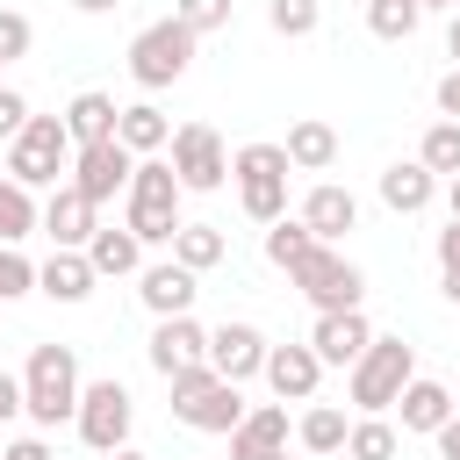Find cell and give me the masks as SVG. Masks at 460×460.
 <instances>
[{
  "instance_id": "6da1fadb",
  "label": "cell",
  "mask_w": 460,
  "mask_h": 460,
  "mask_svg": "<svg viewBox=\"0 0 460 460\" xmlns=\"http://www.w3.org/2000/svg\"><path fill=\"white\" fill-rule=\"evenodd\" d=\"M79 352L72 345H36L29 352V367H22V417L29 424H65L72 410H79Z\"/></svg>"
},
{
  "instance_id": "7a4b0ae2",
  "label": "cell",
  "mask_w": 460,
  "mask_h": 460,
  "mask_svg": "<svg viewBox=\"0 0 460 460\" xmlns=\"http://www.w3.org/2000/svg\"><path fill=\"white\" fill-rule=\"evenodd\" d=\"M165 381H172V417H180L187 431H216V438L237 431L244 395H237V381H223L208 359H201V367H180V374H165Z\"/></svg>"
},
{
  "instance_id": "3957f363",
  "label": "cell",
  "mask_w": 460,
  "mask_h": 460,
  "mask_svg": "<svg viewBox=\"0 0 460 460\" xmlns=\"http://www.w3.org/2000/svg\"><path fill=\"white\" fill-rule=\"evenodd\" d=\"M288 151L280 144H237L230 151V180H237V201L252 223H280L288 216Z\"/></svg>"
},
{
  "instance_id": "277c9868",
  "label": "cell",
  "mask_w": 460,
  "mask_h": 460,
  "mask_svg": "<svg viewBox=\"0 0 460 460\" xmlns=\"http://www.w3.org/2000/svg\"><path fill=\"white\" fill-rule=\"evenodd\" d=\"M180 180H172V165L165 158H137V172H129V230H137V244H172V230H180Z\"/></svg>"
},
{
  "instance_id": "5b68a950",
  "label": "cell",
  "mask_w": 460,
  "mask_h": 460,
  "mask_svg": "<svg viewBox=\"0 0 460 460\" xmlns=\"http://www.w3.org/2000/svg\"><path fill=\"white\" fill-rule=\"evenodd\" d=\"M194 43H201V36H194L180 14H165V22L137 29V43H129V79H137L144 93H158V86L187 79V65H194Z\"/></svg>"
},
{
  "instance_id": "8992f818",
  "label": "cell",
  "mask_w": 460,
  "mask_h": 460,
  "mask_svg": "<svg viewBox=\"0 0 460 460\" xmlns=\"http://www.w3.org/2000/svg\"><path fill=\"white\" fill-rule=\"evenodd\" d=\"M345 374H352V402H359L367 417H388L395 395H402V381L417 374V352H410L402 338H367V352H359Z\"/></svg>"
},
{
  "instance_id": "52a82bcc",
  "label": "cell",
  "mask_w": 460,
  "mask_h": 460,
  "mask_svg": "<svg viewBox=\"0 0 460 460\" xmlns=\"http://www.w3.org/2000/svg\"><path fill=\"white\" fill-rule=\"evenodd\" d=\"M72 165V137H65V115H29L22 137L7 144V180H22L29 194L36 187H58V172Z\"/></svg>"
},
{
  "instance_id": "ba28073f",
  "label": "cell",
  "mask_w": 460,
  "mask_h": 460,
  "mask_svg": "<svg viewBox=\"0 0 460 460\" xmlns=\"http://www.w3.org/2000/svg\"><path fill=\"white\" fill-rule=\"evenodd\" d=\"M288 280H295L316 309H359V295H367V273H359L345 252H331V244H309V252L288 266Z\"/></svg>"
},
{
  "instance_id": "9c48e42d",
  "label": "cell",
  "mask_w": 460,
  "mask_h": 460,
  "mask_svg": "<svg viewBox=\"0 0 460 460\" xmlns=\"http://www.w3.org/2000/svg\"><path fill=\"white\" fill-rule=\"evenodd\" d=\"M165 165H172V180L187 187V194H216L223 180H230V151H223V137L208 129V122H180L172 137H165Z\"/></svg>"
},
{
  "instance_id": "30bf717a",
  "label": "cell",
  "mask_w": 460,
  "mask_h": 460,
  "mask_svg": "<svg viewBox=\"0 0 460 460\" xmlns=\"http://www.w3.org/2000/svg\"><path fill=\"white\" fill-rule=\"evenodd\" d=\"M72 424H79V438H86L93 453H115V446H129L137 402H129V388L108 374V381H86V388H79V410H72Z\"/></svg>"
},
{
  "instance_id": "8fae6325",
  "label": "cell",
  "mask_w": 460,
  "mask_h": 460,
  "mask_svg": "<svg viewBox=\"0 0 460 460\" xmlns=\"http://www.w3.org/2000/svg\"><path fill=\"white\" fill-rule=\"evenodd\" d=\"M129 172H137V151H122L115 137H101V144H79L72 151V187L101 208V201H115V194H129Z\"/></svg>"
},
{
  "instance_id": "7c38bea8",
  "label": "cell",
  "mask_w": 460,
  "mask_h": 460,
  "mask_svg": "<svg viewBox=\"0 0 460 460\" xmlns=\"http://www.w3.org/2000/svg\"><path fill=\"white\" fill-rule=\"evenodd\" d=\"M36 230H43L58 252H86V237L101 230V208H93L72 180H58V187H50V201H43V216H36Z\"/></svg>"
},
{
  "instance_id": "4fadbf2b",
  "label": "cell",
  "mask_w": 460,
  "mask_h": 460,
  "mask_svg": "<svg viewBox=\"0 0 460 460\" xmlns=\"http://www.w3.org/2000/svg\"><path fill=\"white\" fill-rule=\"evenodd\" d=\"M208 367L244 388V381L266 367V331H259V323H216V331H208Z\"/></svg>"
},
{
  "instance_id": "5bb4252c",
  "label": "cell",
  "mask_w": 460,
  "mask_h": 460,
  "mask_svg": "<svg viewBox=\"0 0 460 460\" xmlns=\"http://www.w3.org/2000/svg\"><path fill=\"white\" fill-rule=\"evenodd\" d=\"M266 388L280 395V402H316V381H323V359L309 352V338L302 345H266Z\"/></svg>"
},
{
  "instance_id": "9a60e30c",
  "label": "cell",
  "mask_w": 460,
  "mask_h": 460,
  "mask_svg": "<svg viewBox=\"0 0 460 460\" xmlns=\"http://www.w3.org/2000/svg\"><path fill=\"white\" fill-rule=\"evenodd\" d=\"M367 338H374V323H367L359 309H316V331H309V352H316L323 367H352V359L367 352Z\"/></svg>"
},
{
  "instance_id": "2e32d148",
  "label": "cell",
  "mask_w": 460,
  "mask_h": 460,
  "mask_svg": "<svg viewBox=\"0 0 460 460\" xmlns=\"http://www.w3.org/2000/svg\"><path fill=\"white\" fill-rule=\"evenodd\" d=\"M194 280H201V273H187L180 259L137 266V295H144V309H151V316H187V309H194V295H201Z\"/></svg>"
},
{
  "instance_id": "e0dca14e",
  "label": "cell",
  "mask_w": 460,
  "mask_h": 460,
  "mask_svg": "<svg viewBox=\"0 0 460 460\" xmlns=\"http://www.w3.org/2000/svg\"><path fill=\"white\" fill-rule=\"evenodd\" d=\"M288 453V402H259L230 431V460H280Z\"/></svg>"
},
{
  "instance_id": "ac0fdd59",
  "label": "cell",
  "mask_w": 460,
  "mask_h": 460,
  "mask_svg": "<svg viewBox=\"0 0 460 460\" xmlns=\"http://www.w3.org/2000/svg\"><path fill=\"white\" fill-rule=\"evenodd\" d=\"M208 359V331L194 323V309L187 316H158V331H151V367L158 374H180V367H201Z\"/></svg>"
},
{
  "instance_id": "d6986e66",
  "label": "cell",
  "mask_w": 460,
  "mask_h": 460,
  "mask_svg": "<svg viewBox=\"0 0 460 460\" xmlns=\"http://www.w3.org/2000/svg\"><path fill=\"white\" fill-rule=\"evenodd\" d=\"M302 223H309V237H316V244H338V237L359 223V201H352V187H331V180H316V187L302 194Z\"/></svg>"
},
{
  "instance_id": "ffe728a7",
  "label": "cell",
  "mask_w": 460,
  "mask_h": 460,
  "mask_svg": "<svg viewBox=\"0 0 460 460\" xmlns=\"http://www.w3.org/2000/svg\"><path fill=\"white\" fill-rule=\"evenodd\" d=\"M431 194H438V172H431V165H417V158H395V165L381 172V201H388L395 216H424V208H431Z\"/></svg>"
},
{
  "instance_id": "44dd1931",
  "label": "cell",
  "mask_w": 460,
  "mask_h": 460,
  "mask_svg": "<svg viewBox=\"0 0 460 460\" xmlns=\"http://www.w3.org/2000/svg\"><path fill=\"white\" fill-rule=\"evenodd\" d=\"M93 266H86V252H58L50 244V259L36 266V295H50V302H86L93 295Z\"/></svg>"
},
{
  "instance_id": "7402d4cb",
  "label": "cell",
  "mask_w": 460,
  "mask_h": 460,
  "mask_svg": "<svg viewBox=\"0 0 460 460\" xmlns=\"http://www.w3.org/2000/svg\"><path fill=\"white\" fill-rule=\"evenodd\" d=\"M395 410H402V431H438V424L453 417V388H446V381L410 374V381H402V395H395Z\"/></svg>"
},
{
  "instance_id": "603a6c76",
  "label": "cell",
  "mask_w": 460,
  "mask_h": 460,
  "mask_svg": "<svg viewBox=\"0 0 460 460\" xmlns=\"http://www.w3.org/2000/svg\"><path fill=\"white\" fill-rule=\"evenodd\" d=\"M280 151H288V165H295V172H331V165H338V129H331V122H316V115H302V122L288 129V144H280Z\"/></svg>"
},
{
  "instance_id": "cb8c5ba5",
  "label": "cell",
  "mask_w": 460,
  "mask_h": 460,
  "mask_svg": "<svg viewBox=\"0 0 460 460\" xmlns=\"http://www.w3.org/2000/svg\"><path fill=\"white\" fill-rule=\"evenodd\" d=\"M165 137H172V122H165L151 101H129V108L115 115V144H122V151H137V158H158V151H165Z\"/></svg>"
},
{
  "instance_id": "d4e9b609",
  "label": "cell",
  "mask_w": 460,
  "mask_h": 460,
  "mask_svg": "<svg viewBox=\"0 0 460 460\" xmlns=\"http://www.w3.org/2000/svg\"><path fill=\"white\" fill-rule=\"evenodd\" d=\"M86 266H93V273H137V266H144L137 230H129V223H122V230H115V223H101V230L86 237Z\"/></svg>"
},
{
  "instance_id": "484cf974",
  "label": "cell",
  "mask_w": 460,
  "mask_h": 460,
  "mask_svg": "<svg viewBox=\"0 0 460 460\" xmlns=\"http://www.w3.org/2000/svg\"><path fill=\"white\" fill-rule=\"evenodd\" d=\"M115 93H79L72 108H65V137H72V151L79 144H101V137H115Z\"/></svg>"
},
{
  "instance_id": "4316f807",
  "label": "cell",
  "mask_w": 460,
  "mask_h": 460,
  "mask_svg": "<svg viewBox=\"0 0 460 460\" xmlns=\"http://www.w3.org/2000/svg\"><path fill=\"white\" fill-rule=\"evenodd\" d=\"M165 252H172L187 273H208V266H223V252H230V244H223V230H216V223H180Z\"/></svg>"
},
{
  "instance_id": "83f0119b",
  "label": "cell",
  "mask_w": 460,
  "mask_h": 460,
  "mask_svg": "<svg viewBox=\"0 0 460 460\" xmlns=\"http://www.w3.org/2000/svg\"><path fill=\"white\" fill-rule=\"evenodd\" d=\"M345 410L338 402H309L302 410V424H295V438H302V453H345Z\"/></svg>"
},
{
  "instance_id": "f1b7e54d",
  "label": "cell",
  "mask_w": 460,
  "mask_h": 460,
  "mask_svg": "<svg viewBox=\"0 0 460 460\" xmlns=\"http://www.w3.org/2000/svg\"><path fill=\"white\" fill-rule=\"evenodd\" d=\"M36 194L22 187V180H0V244H22L29 230H36Z\"/></svg>"
},
{
  "instance_id": "f546056e",
  "label": "cell",
  "mask_w": 460,
  "mask_h": 460,
  "mask_svg": "<svg viewBox=\"0 0 460 460\" xmlns=\"http://www.w3.org/2000/svg\"><path fill=\"white\" fill-rule=\"evenodd\" d=\"M417 22H424V7H417V0H367V29H374L381 43L417 36Z\"/></svg>"
},
{
  "instance_id": "4dcf8cb0",
  "label": "cell",
  "mask_w": 460,
  "mask_h": 460,
  "mask_svg": "<svg viewBox=\"0 0 460 460\" xmlns=\"http://www.w3.org/2000/svg\"><path fill=\"white\" fill-rule=\"evenodd\" d=\"M417 165H431L438 180H453L460 172V122H431L424 144H417Z\"/></svg>"
},
{
  "instance_id": "1f68e13d",
  "label": "cell",
  "mask_w": 460,
  "mask_h": 460,
  "mask_svg": "<svg viewBox=\"0 0 460 460\" xmlns=\"http://www.w3.org/2000/svg\"><path fill=\"white\" fill-rule=\"evenodd\" d=\"M309 244H316V237H309V223H302V216H280V223H266V259H273L280 273H288V266H295Z\"/></svg>"
},
{
  "instance_id": "d6a6232c",
  "label": "cell",
  "mask_w": 460,
  "mask_h": 460,
  "mask_svg": "<svg viewBox=\"0 0 460 460\" xmlns=\"http://www.w3.org/2000/svg\"><path fill=\"white\" fill-rule=\"evenodd\" d=\"M345 453H352V460H395V424H388V417H359V424L345 431Z\"/></svg>"
},
{
  "instance_id": "836d02e7",
  "label": "cell",
  "mask_w": 460,
  "mask_h": 460,
  "mask_svg": "<svg viewBox=\"0 0 460 460\" xmlns=\"http://www.w3.org/2000/svg\"><path fill=\"white\" fill-rule=\"evenodd\" d=\"M266 22H273V36H316L323 7L316 0H266Z\"/></svg>"
},
{
  "instance_id": "e575fe53",
  "label": "cell",
  "mask_w": 460,
  "mask_h": 460,
  "mask_svg": "<svg viewBox=\"0 0 460 460\" xmlns=\"http://www.w3.org/2000/svg\"><path fill=\"white\" fill-rule=\"evenodd\" d=\"M14 295H36V266L22 259V244H0V302Z\"/></svg>"
},
{
  "instance_id": "d590c367",
  "label": "cell",
  "mask_w": 460,
  "mask_h": 460,
  "mask_svg": "<svg viewBox=\"0 0 460 460\" xmlns=\"http://www.w3.org/2000/svg\"><path fill=\"white\" fill-rule=\"evenodd\" d=\"M172 14H180L194 36H216V29H230V0H180Z\"/></svg>"
},
{
  "instance_id": "8d00e7d4",
  "label": "cell",
  "mask_w": 460,
  "mask_h": 460,
  "mask_svg": "<svg viewBox=\"0 0 460 460\" xmlns=\"http://www.w3.org/2000/svg\"><path fill=\"white\" fill-rule=\"evenodd\" d=\"M36 43V29H29V14H14V7H0V65L7 58H22Z\"/></svg>"
},
{
  "instance_id": "74e56055",
  "label": "cell",
  "mask_w": 460,
  "mask_h": 460,
  "mask_svg": "<svg viewBox=\"0 0 460 460\" xmlns=\"http://www.w3.org/2000/svg\"><path fill=\"white\" fill-rule=\"evenodd\" d=\"M22 122H29V101H22L14 86H0V144H14V137H22Z\"/></svg>"
},
{
  "instance_id": "f35d334b",
  "label": "cell",
  "mask_w": 460,
  "mask_h": 460,
  "mask_svg": "<svg viewBox=\"0 0 460 460\" xmlns=\"http://www.w3.org/2000/svg\"><path fill=\"white\" fill-rule=\"evenodd\" d=\"M438 115H446V122H460V65L438 79Z\"/></svg>"
},
{
  "instance_id": "ab89813d",
  "label": "cell",
  "mask_w": 460,
  "mask_h": 460,
  "mask_svg": "<svg viewBox=\"0 0 460 460\" xmlns=\"http://www.w3.org/2000/svg\"><path fill=\"white\" fill-rule=\"evenodd\" d=\"M453 266H460V223L438 230V273H453Z\"/></svg>"
},
{
  "instance_id": "60d3db41",
  "label": "cell",
  "mask_w": 460,
  "mask_h": 460,
  "mask_svg": "<svg viewBox=\"0 0 460 460\" xmlns=\"http://www.w3.org/2000/svg\"><path fill=\"white\" fill-rule=\"evenodd\" d=\"M0 460H58L43 438H14V446H0Z\"/></svg>"
},
{
  "instance_id": "b9f144b4",
  "label": "cell",
  "mask_w": 460,
  "mask_h": 460,
  "mask_svg": "<svg viewBox=\"0 0 460 460\" xmlns=\"http://www.w3.org/2000/svg\"><path fill=\"white\" fill-rule=\"evenodd\" d=\"M7 417H22V381H14V374H0V424H7Z\"/></svg>"
},
{
  "instance_id": "7bdbcfd3",
  "label": "cell",
  "mask_w": 460,
  "mask_h": 460,
  "mask_svg": "<svg viewBox=\"0 0 460 460\" xmlns=\"http://www.w3.org/2000/svg\"><path fill=\"white\" fill-rule=\"evenodd\" d=\"M431 438H438V453H446V460H460V410H453V417H446Z\"/></svg>"
},
{
  "instance_id": "ee69618b",
  "label": "cell",
  "mask_w": 460,
  "mask_h": 460,
  "mask_svg": "<svg viewBox=\"0 0 460 460\" xmlns=\"http://www.w3.org/2000/svg\"><path fill=\"white\" fill-rule=\"evenodd\" d=\"M446 58L460 65V7H453V22H446Z\"/></svg>"
},
{
  "instance_id": "f6af8a7d",
  "label": "cell",
  "mask_w": 460,
  "mask_h": 460,
  "mask_svg": "<svg viewBox=\"0 0 460 460\" xmlns=\"http://www.w3.org/2000/svg\"><path fill=\"white\" fill-rule=\"evenodd\" d=\"M446 208H453V223H460V172L446 180Z\"/></svg>"
},
{
  "instance_id": "bcb514c9",
  "label": "cell",
  "mask_w": 460,
  "mask_h": 460,
  "mask_svg": "<svg viewBox=\"0 0 460 460\" xmlns=\"http://www.w3.org/2000/svg\"><path fill=\"white\" fill-rule=\"evenodd\" d=\"M79 14H108V7H122V0H72Z\"/></svg>"
},
{
  "instance_id": "7dc6e473",
  "label": "cell",
  "mask_w": 460,
  "mask_h": 460,
  "mask_svg": "<svg viewBox=\"0 0 460 460\" xmlns=\"http://www.w3.org/2000/svg\"><path fill=\"white\" fill-rule=\"evenodd\" d=\"M446 302H453V309H460V266H453V273H446Z\"/></svg>"
},
{
  "instance_id": "c3c4849f",
  "label": "cell",
  "mask_w": 460,
  "mask_h": 460,
  "mask_svg": "<svg viewBox=\"0 0 460 460\" xmlns=\"http://www.w3.org/2000/svg\"><path fill=\"white\" fill-rule=\"evenodd\" d=\"M108 460H151V453H137V446H115V453H108Z\"/></svg>"
},
{
  "instance_id": "681fc988",
  "label": "cell",
  "mask_w": 460,
  "mask_h": 460,
  "mask_svg": "<svg viewBox=\"0 0 460 460\" xmlns=\"http://www.w3.org/2000/svg\"><path fill=\"white\" fill-rule=\"evenodd\" d=\"M417 7H460V0H417Z\"/></svg>"
},
{
  "instance_id": "f907efd6",
  "label": "cell",
  "mask_w": 460,
  "mask_h": 460,
  "mask_svg": "<svg viewBox=\"0 0 460 460\" xmlns=\"http://www.w3.org/2000/svg\"><path fill=\"white\" fill-rule=\"evenodd\" d=\"M280 460H288V453H280Z\"/></svg>"
},
{
  "instance_id": "816d5d0a",
  "label": "cell",
  "mask_w": 460,
  "mask_h": 460,
  "mask_svg": "<svg viewBox=\"0 0 460 460\" xmlns=\"http://www.w3.org/2000/svg\"><path fill=\"white\" fill-rule=\"evenodd\" d=\"M0 7H7V0H0Z\"/></svg>"
}]
</instances>
